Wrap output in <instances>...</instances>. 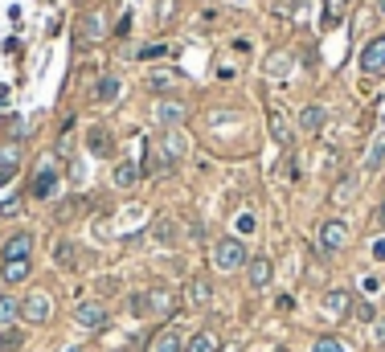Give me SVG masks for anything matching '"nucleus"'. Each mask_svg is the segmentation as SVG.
Segmentation results:
<instances>
[{
    "label": "nucleus",
    "instance_id": "aec40b11",
    "mask_svg": "<svg viewBox=\"0 0 385 352\" xmlns=\"http://www.w3.org/2000/svg\"><path fill=\"white\" fill-rule=\"evenodd\" d=\"M291 66H295V62H291V53H287V49H275V53L266 58V74H270V78H287Z\"/></svg>",
    "mask_w": 385,
    "mask_h": 352
},
{
    "label": "nucleus",
    "instance_id": "a878e982",
    "mask_svg": "<svg viewBox=\"0 0 385 352\" xmlns=\"http://www.w3.org/2000/svg\"><path fill=\"white\" fill-rule=\"evenodd\" d=\"M344 8H348V0H324V29H337L344 21Z\"/></svg>",
    "mask_w": 385,
    "mask_h": 352
},
{
    "label": "nucleus",
    "instance_id": "a18cd8bd",
    "mask_svg": "<svg viewBox=\"0 0 385 352\" xmlns=\"http://www.w3.org/2000/svg\"><path fill=\"white\" fill-rule=\"evenodd\" d=\"M377 13H381V17H385V0H377Z\"/></svg>",
    "mask_w": 385,
    "mask_h": 352
},
{
    "label": "nucleus",
    "instance_id": "393cba45",
    "mask_svg": "<svg viewBox=\"0 0 385 352\" xmlns=\"http://www.w3.org/2000/svg\"><path fill=\"white\" fill-rule=\"evenodd\" d=\"M185 352H217V336L214 332H197L185 340Z\"/></svg>",
    "mask_w": 385,
    "mask_h": 352
},
{
    "label": "nucleus",
    "instance_id": "ea45409f",
    "mask_svg": "<svg viewBox=\"0 0 385 352\" xmlns=\"http://www.w3.org/2000/svg\"><path fill=\"white\" fill-rule=\"evenodd\" d=\"M13 213H21V201H17V197H13V201H4V205H0V217H13Z\"/></svg>",
    "mask_w": 385,
    "mask_h": 352
},
{
    "label": "nucleus",
    "instance_id": "6ab92c4d",
    "mask_svg": "<svg viewBox=\"0 0 385 352\" xmlns=\"http://www.w3.org/2000/svg\"><path fill=\"white\" fill-rule=\"evenodd\" d=\"M324 123H328V111H324V107H320V103H312V107H304V115H299V127H304V131H324Z\"/></svg>",
    "mask_w": 385,
    "mask_h": 352
},
{
    "label": "nucleus",
    "instance_id": "dca6fc26",
    "mask_svg": "<svg viewBox=\"0 0 385 352\" xmlns=\"http://www.w3.org/2000/svg\"><path fill=\"white\" fill-rule=\"evenodd\" d=\"M348 304H353V295H348V291H328V295H324V304H320V311H324L328 320H340V315L348 311Z\"/></svg>",
    "mask_w": 385,
    "mask_h": 352
},
{
    "label": "nucleus",
    "instance_id": "f257e3e1",
    "mask_svg": "<svg viewBox=\"0 0 385 352\" xmlns=\"http://www.w3.org/2000/svg\"><path fill=\"white\" fill-rule=\"evenodd\" d=\"M246 262H250V254H246L242 237H217L214 242V266L221 270V275H234V270H242Z\"/></svg>",
    "mask_w": 385,
    "mask_h": 352
},
{
    "label": "nucleus",
    "instance_id": "1a4fd4ad",
    "mask_svg": "<svg viewBox=\"0 0 385 352\" xmlns=\"http://www.w3.org/2000/svg\"><path fill=\"white\" fill-rule=\"evenodd\" d=\"M17 168H21V143L17 140L0 143V185H8L17 176Z\"/></svg>",
    "mask_w": 385,
    "mask_h": 352
},
{
    "label": "nucleus",
    "instance_id": "473e14b6",
    "mask_svg": "<svg viewBox=\"0 0 385 352\" xmlns=\"http://www.w3.org/2000/svg\"><path fill=\"white\" fill-rule=\"evenodd\" d=\"M127 307H131V315H140V320L152 315V299H148V291H136V295L127 299Z\"/></svg>",
    "mask_w": 385,
    "mask_h": 352
},
{
    "label": "nucleus",
    "instance_id": "cd10ccee",
    "mask_svg": "<svg viewBox=\"0 0 385 352\" xmlns=\"http://www.w3.org/2000/svg\"><path fill=\"white\" fill-rule=\"evenodd\" d=\"M152 352H185V340H181V336H176V332H160V336H156V344H152Z\"/></svg>",
    "mask_w": 385,
    "mask_h": 352
},
{
    "label": "nucleus",
    "instance_id": "37998d69",
    "mask_svg": "<svg viewBox=\"0 0 385 352\" xmlns=\"http://www.w3.org/2000/svg\"><path fill=\"white\" fill-rule=\"evenodd\" d=\"M373 259H385V242H373Z\"/></svg>",
    "mask_w": 385,
    "mask_h": 352
},
{
    "label": "nucleus",
    "instance_id": "f704fd0d",
    "mask_svg": "<svg viewBox=\"0 0 385 352\" xmlns=\"http://www.w3.org/2000/svg\"><path fill=\"white\" fill-rule=\"evenodd\" d=\"M381 156H385V136L377 143H373V152H369V160H365V168H377L381 164Z\"/></svg>",
    "mask_w": 385,
    "mask_h": 352
},
{
    "label": "nucleus",
    "instance_id": "20e7f679",
    "mask_svg": "<svg viewBox=\"0 0 385 352\" xmlns=\"http://www.w3.org/2000/svg\"><path fill=\"white\" fill-rule=\"evenodd\" d=\"M344 246H348V226H344L340 217L324 221V226H320V250L332 254V250H344Z\"/></svg>",
    "mask_w": 385,
    "mask_h": 352
},
{
    "label": "nucleus",
    "instance_id": "bb28decb",
    "mask_svg": "<svg viewBox=\"0 0 385 352\" xmlns=\"http://www.w3.org/2000/svg\"><path fill=\"white\" fill-rule=\"evenodd\" d=\"M29 266H33L29 259L4 262V270H0V275H4V282H25V279H29Z\"/></svg>",
    "mask_w": 385,
    "mask_h": 352
},
{
    "label": "nucleus",
    "instance_id": "72a5a7b5",
    "mask_svg": "<svg viewBox=\"0 0 385 352\" xmlns=\"http://www.w3.org/2000/svg\"><path fill=\"white\" fill-rule=\"evenodd\" d=\"M312 352H348V348H344L340 336H320V340L312 344Z\"/></svg>",
    "mask_w": 385,
    "mask_h": 352
},
{
    "label": "nucleus",
    "instance_id": "7ed1b4c3",
    "mask_svg": "<svg viewBox=\"0 0 385 352\" xmlns=\"http://www.w3.org/2000/svg\"><path fill=\"white\" fill-rule=\"evenodd\" d=\"M103 29H107V17H103V13H82V17H78V29H74V46L82 49V46H91V41H98V37H103Z\"/></svg>",
    "mask_w": 385,
    "mask_h": 352
},
{
    "label": "nucleus",
    "instance_id": "423d86ee",
    "mask_svg": "<svg viewBox=\"0 0 385 352\" xmlns=\"http://www.w3.org/2000/svg\"><path fill=\"white\" fill-rule=\"evenodd\" d=\"M361 74H369V78L385 74V33L381 37H373V41L361 49Z\"/></svg>",
    "mask_w": 385,
    "mask_h": 352
},
{
    "label": "nucleus",
    "instance_id": "c85d7f7f",
    "mask_svg": "<svg viewBox=\"0 0 385 352\" xmlns=\"http://www.w3.org/2000/svg\"><path fill=\"white\" fill-rule=\"evenodd\" d=\"M25 344V328H4L0 332V352H21Z\"/></svg>",
    "mask_w": 385,
    "mask_h": 352
},
{
    "label": "nucleus",
    "instance_id": "7c9ffc66",
    "mask_svg": "<svg viewBox=\"0 0 385 352\" xmlns=\"http://www.w3.org/2000/svg\"><path fill=\"white\" fill-rule=\"evenodd\" d=\"M176 78H181L176 70H152V74H148V86H152V91H169Z\"/></svg>",
    "mask_w": 385,
    "mask_h": 352
},
{
    "label": "nucleus",
    "instance_id": "2f4dec72",
    "mask_svg": "<svg viewBox=\"0 0 385 352\" xmlns=\"http://www.w3.org/2000/svg\"><path fill=\"white\" fill-rule=\"evenodd\" d=\"M160 148H164V152H169L172 160H181V156H185V136H181V131H176V127H172L169 136H164V143H160Z\"/></svg>",
    "mask_w": 385,
    "mask_h": 352
},
{
    "label": "nucleus",
    "instance_id": "5701e85b",
    "mask_svg": "<svg viewBox=\"0 0 385 352\" xmlns=\"http://www.w3.org/2000/svg\"><path fill=\"white\" fill-rule=\"evenodd\" d=\"M53 262H58L62 270H74V266H78V246H74V242H58V246H53Z\"/></svg>",
    "mask_w": 385,
    "mask_h": 352
},
{
    "label": "nucleus",
    "instance_id": "58836bf2",
    "mask_svg": "<svg viewBox=\"0 0 385 352\" xmlns=\"http://www.w3.org/2000/svg\"><path fill=\"white\" fill-rule=\"evenodd\" d=\"M295 8H299V0H279V4H275V13H279V17H291Z\"/></svg>",
    "mask_w": 385,
    "mask_h": 352
},
{
    "label": "nucleus",
    "instance_id": "4c0bfd02",
    "mask_svg": "<svg viewBox=\"0 0 385 352\" xmlns=\"http://www.w3.org/2000/svg\"><path fill=\"white\" fill-rule=\"evenodd\" d=\"M279 172H283V181H299V164H295V160H283Z\"/></svg>",
    "mask_w": 385,
    "mask_h": 352
},
{
    "label": "nucleus",
    "instance_id": "a211bd4d",
    "mask_svg": "<svg viewBox=\"0 0 385 352\" xmlns=\"http://www.w3.org/2000/svg\"><path fill=\"white\" fill-rule=\"evenodd\" d=\"M357 188H361L357 176H340L337 185H332V193H328V201H332V205H348V201L357 197Z\"/></svg>",
    "mask_w": 385,
    "mask_h": 352
},
{
    "label": "nucleus",
    "instance_id": "6e6552de",
    "mask_svg": "<svg viewBox=\"0 0 385 352\" xmlns=\"http://www.w3.org/2000/svg\"><path fill=\"white\" fill-rule=\"evenodd\" d=\"M17 259H33V234H13L0 246V262H17Z\"/></svg>",
    "mask_w": 385,
    "mask_h": 352
},
{
    "label": "nucleus",
    "instance_id": "f03ea898",
    "mask_svg": "<svg viewBox=\"0 0 385 352\" xmlns=\"http://www.w3.org/2000/svg\"><path fill=\"white\" fill-rule=\"evenodd\" d=\"M49 315H53V299H49V291H29L21 299V320L29 328H41L49 324Z\"/></svg>",
    "mask_w": 385,
    "mask_h": 352
},
{
    "label": "nucleus",
    "instance_id": "c9c22d12",
    "mask_svg": "<svg viewBox=\"0 0 385 352\" xmlns=\"http://www.w3.org/2000/svg\"><path fill=\"white\" fill-rule=\"evenodd\" d=\"M234 226H238V234H254V226H259V221H254V213H238V221H234Z\"/></svg>",
    "mask_w": 385,
    "mask_h": 352
},
{
    "label": "nucleus",
    "instance_id": "c756f323",
    "mask_svg": "<svg viewBox=\"0 0 385 352\" xmlns=\"http://www.w3.org/2000/svg\"><path fill=\"white\" fill-rule=\"evenodd\" d=\"M148 299H152V315H169L172 311V295L160 287V291H148Z\"/></svg>",
    "mask_w": 385,
    "mask_h": 352
},
{
    "label": "nucleus",
    "instance_id": "9b49d317",
    "mask_svg": "<svg viewBox=\"0 0 385 352\" xmlns=\"http://www.w3.org/2000/svg\"><path fill=\"white\" fill-rule=\"evenodd\" d=\"M266 123H270V136L275 143H291V119L283 107H266Z\"/></svg>",
    "mask_w": 385,
    "mask_h": 352
},
{
    "label": "nucleus",
    "instance_id": "412c9836",
    "mask_svg": "<svg viewBox=\"0 0 385 352\" xmlns=\"http://www.w3.org/2000/svg\"><path fill=\"white\" fill-rule=\"evenodd\" d=\"M140 176H144V168L136 164V160H123V164H115V185H119V188H131Z\"/></svg>",
    "mask_w": 385,
    "mask_h": 352
},
{
    "label": "nucleus",
    "instance_id": "f8f14e48",
    "mask_svg": "<svg viewBox=\"0 0 385 352\" xmlns=\"http://www.w3.org/2000/svg\"><path fill=\"white\" fill-rule=\"evenodd\" d=\"M86 152H91V156H111V152H115L111 131H107V127H91V131H86Z\"/></svg>",
    "mask_w": 385,
    "mask_h": 352
},
{
    "label": "nucleus",
    "instance_id": "9d476101",
    "mask_svg": "<svg viewBox=\"0 0 385 352\" xmlns=\"http://www.w3.org/2000/svg\"><path fill=\"white\" fill-rule=\"evenodd\" d=\"M270 275H275V266H270V259H263V254L246 262V282H250L254 291H263L266 282H270Z\"/></svg>",
    "mask_w": 385,
    "mask_h": 352
},
{
    "label": "nucleus",
    "instance_id": "39448f33",
    "mask_svg": "<svg viewBox=\"0 0 385 352\" xmlns=\"http://www.w3.org/2000/svg\"><path fill=\"white\" fill-rule=\"evenodd\" d=\"M74 320H78L82 328H91V332H103L111 315H107V307H103V304H95V299H82V304L74 307Z\"/></svg>",
    "mask_w": 385,
    "mask_h": 352
},
{
    "label": "nucleus",
    "instance_id": "f3484780",
    "mask_svg": "<svg viewBox=\"0 0 385 352\" xmlns=\"http://www.w3.org/2000/svg\"><path fill=\"white\" fill-rule=\"evenodd\" d=\"M53 188H58V172H53V160H46L41 172H37V181H33V188H29V197H49Z\"/></svg>",
    "mask_w": 385,
    "mask_h": 352
},
{
    "label": "nucleus",
    "instance_id": "c03bdc74",
    "mask_svg": "<svg viewBox=\"0 0 385 352\" xmlns=\"http://www.w3.org/2000/svg\"><path fill=\"white\" fill-rule=\"evenodd\" d=\"M377 221H381V226H385V201H381V209H377Z\"/></svg>",
    "mask_w": 385,
    "mask_h": 352
},
{
    "label": "nucleus",
    "instance_id": "4be33fe9",
    "mask_svg": "<svg viewBox=\"0 0 385 352\" xmlns=\"http://www.w3.org/2000/svg\"><path fill=\"white\" fill-rule=\"evenodd\" d=\"M95 98L98 103H115V98H119V78H115V74H103L95 82Z\"/></svg>",
    "mask_w": 385,
    "mask_h": 352
},
{
    "label": "nucleus",
    "instance_id": "b1692460",
    "mask_svg": "<svg viewBox=\"0 0 385 352\" xmlns=\"http://www.w3.org/2000/svg\"><path fill=\"white\" fill-rule=\"evenodd\" d=\"M21 315V299H13V295H0V332L13 328V320Z\"/></svg>",
    "mask_w": 385,
    "mask_h": 352
},
{
    "label": "nucleus",
    "instance_id": "ddd939ff",
    "mask_svg": "<svg viewBox=\"0 0 385 352\" xmlns=\"http://www.w3.org/2000/svg\"><path fill=\"white\" fill-rule=\"evenodd\" d=\"M172 164H176V160H172L164 148H152L148 160H144V172L148 176H172Z\"/></svg>",
    "mask_w": 385,
    "mask_h": 352
},
{
    "label": "nucleus",
    "instance_id": "e433bc0d",
    "mask_svg": "<svg viewBox=\"0 0 385 352\" xmlns=\"http://www.w3.org/2000/svg\"><path fill=\"white\" fill-rule=\"evenodd\" d=\"M169 49L172 46H144V49H140V58H144V62H152V58H164Z\"/></svg>",
    "mask_w": 385,
    "mask_h": 352
},
{
    "label": "nucleus",
    "instance_id": "4468645a",
    "mask_svg": "<svg viewBox=\"0 0 385 352\" xmlns=\"http://www.w3.org/2000/svg\"><path fill=\"white\" fill-rule=\"evenodd\" d=\"M209 299H214V287L205 279H189L185 282V304L189 307H209Z\"/></svg>",
    "mask_w": 385,
    "mask_h": 352
},
{
    "label": "nucleus",
    "instance_id": "0eeeda50",
    "mask_svg": "<svg viewBox=\"0 0 385 352\" xmlns=\"http://www.w3.org/2000/svg\"><path fill=\"white\" fill-rule=\"evenodd\" d=\"M152 115H156V123H160V127H181V123H185V103H176V98H160V103H156V107H152Z\"/></svg>",
    "mask_w": 385,
    "mask_h": 352
},
{
    "label": "nucleus",
    "instance_id": "a19ab883",
    "mask_svg": "<svg viewBox=\"0 0 385 352\" xmlns=\"http://www.w3.org/2000/svg\"><path fill=\"white\" fill-rule=\"evenodd\" d=\"M357 320H365V324H373V307H369V304H357Z\"/></svg>",
    "mask_w": 385,
    "mask_h": 352
},
{
    "label": "nucleus",
    "instance_id": "79ce46f5",
    "mask_svg": "<svg viewBox=\"0 0 385 352\" xmlns=\"http://www.w3.org/2000/svg\"><path fill=\"white\" fill-rule=\"evenodd\" d=\"M373 340H377V344H385V324H377V328H373Z\"/></svg>",
    "mask_w": 385,
    "mask_h": 352
},
{
    "label": "nucleus",
    "instance_id": "2eb2a0df",
    "mask_svg": "<svg viewBox=\"0 0 385 352\" xmlns=\"http://www.w3.org/2000/svg\"><path fill=\"white\" fill-rule=\"evenodd\" d=\"M152 242H156V246H176V242H181L176 221H172V217H156V221H152Z\"/></svg>",
    "mask_w": 385,
    "mask_h": 352
}]
</instances>
